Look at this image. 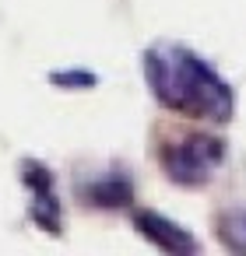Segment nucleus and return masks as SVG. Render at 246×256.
<instances>
[{"label": "nucleus", "mask_w": 246, "mask_h": 256, "mask_svg": "<svg viewBox=\"0 0 246 256\" xmlns=\"http://www.w3.org/2000/svg\"><path fill=\"white\" fill-rule=\"evenodd\" d=\"M144 81L158 106L200 123H228L235 95L228 81L190 46L155 42L144 53Z\"/></svg>", "instance_id": "f257e3e1"}, {"label": "nucleus", "mask_w": 246, "mask_h": 256, "mask_svg": "<svg viewBox=\"0 0 246 256\" xmlns=\"http://www.w3.org/2000/svg\"><path fill=\"white\" fill-rule=\"evenodd\" d=\"M158 162L176 186H204L225 162V140L214 134H186L162 144Z\"/></svg>", "instance_id": "f03ea898"}, {"label": "nucleus", "mask_w": 246, "mask_h": 256, "mask_svg": "<svg viewBox=\"0 0 246 256\" xmlns=\"http://www.w3.org/2000/svg\"><path fill=\"white\" fill-rule=\"evenodd\" d=\"M22 182L29 190V210H32V221L39 228H46L50 235L60 232V221H64V207H60V196H57V179L53 172L43 165V162H22Z\"/></svg>", "instance_id": "7ed1b4c3"}, {"label": "nucleus", "mask_w": 246, "mask_h": 256, "mask_svg": "<svg viewBox=\"0 0 246 256\" xmlns=\"http://www.w3.org/2000/svg\"><path fill=\"white\" fill-rule=\"evenodd\" d=\"M134 228L144 242H151L162 252H176V256L197 252V238L183 224H176L172 218H165L158 210H134Z\"/></svg>", "instance_id": "20e7f679"}, {"label": "nucleus", "mask_w": 246, "mask_h": 256, "mask_svg": "<svg viewBox=\"0 0 246 256\" xmlns=\"http://www.w3.org/2000/svg\"><path fill=\"white\" fill-rule=\"evenodd\" d=\"M81 196H85V204H92V207H127L130 200H134V182H130V176L127 172H120V168H113V172H102V176H95L92 182H85L81 186Z\"/></svg>", "instance_id": "39448f33"}, {"label": "nucleus", "mask_w": 246, "mask_h": 256, "mask_svg": "<svg viewBox=\"0 0 246 256\" xmlns=\"http://www.w3.org/2000/svg\"><path fill=\"white\" fill-rule=\"evenodd\" d=\"M218 235H221V242H225L232 252H246V210H242V207L221 210V218H218Z\"/></svg>", "instance_id": "423d86ee"}, {"label": "nucleus", "mask_w": 246, "mask_h": 256, "mask_svg": "<svg viewBox=\"0 0 246 256\" xmlns=\"http://www.w3.org/2000/svg\"><path fill=\"white\" fill-rule=\"evenodd\" d=\"M50 81L53 84H67V88H92L95 74H88V70H57V74H50Z\"/></svg>", "instance_id": "0eeeda50"}]
</instances>
